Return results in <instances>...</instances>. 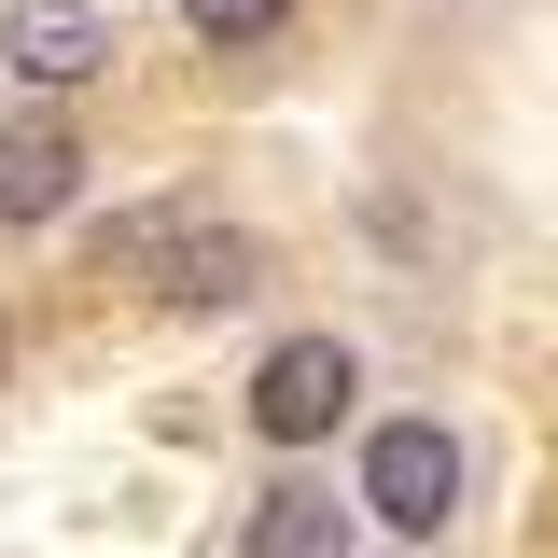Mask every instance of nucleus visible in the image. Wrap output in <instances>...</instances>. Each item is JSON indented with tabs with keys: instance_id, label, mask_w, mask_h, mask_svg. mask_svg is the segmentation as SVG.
Returning <instances> with one entry per match:
<instances>
[{
	"instance_id": "nucleus-1",
	"label": "nucleus",
	"mask_w": 558,
	"mask_h": 558,
	"mask_svg": "<svg viewBox=\"0 0 558 558\" xmlns=\"http://www.w3.org/2000/svg\"><path fill=\"white\" fill-rule=\"evenodd\" d=\"M363 502H377L405 545H433V531L461 517V447H447V418H377V433H363Z\"/></svg>"
},
{
	"instance_id": "nucleus-3",
	"label": "nucleus",
	"mask_w": 558,
	"mask_h": 558,
	"mask_svg": "<svg viewBox=\"0 0 558 558\" xmlns=\"http://www.w3.org/2000/svg\"><path fill=\"white\" fill-rule=\"evenodd\" d=\"M0 57L28 70L43 98H70V84H98V70H112V14H98V0H14Z\"/></svg>"
},
{
	"instance_id": "nucleus-5",
	"label": "nucleus",
	"mask_w": 558,
	"mask_h": 558,
	"mask_svg": "<svg viewBox=\"0 0 558 558\" xmlns=\"http://www.w3.org/2000/svg\"><path fill=\"white\" fill-rule=\"evenodd\" d=\"M168 307H238V293H266V238H238V223H196L182 252H168V279H154Z\"/></svg>"
},
{
	"instance_id": "nucleus-4",
	"label": "nucleus",
	"mask_w": 558,
	"mask_h": 558,
	"mask_svg": "<svg viewBox=\"0 0 558 558\" xmlns=\"http://www.w3.org/2000/svg\"><path fill=\"white\" fill-rule=\"evenodd\" d=\"M84 182V140L70 126H0V223H57Z\"/></svg>"
},
{
	"instance_id": "nucleus-6",
	"label": "nucleus",
	"mask_w": 558,
	"mask_h": 558,
	"mask_svg": "<svg viewBox=\"0 0 558 558\" xmlns=\"http://www.w3.org/2000/svg\"><path fill=\"white\" fill-rule=\"evenodd\" d=\"M252 558H349V502L336 488H266L252 502Z\"/></svg>"
},
{
	"instance_id": "nucleus-9",
	"label": "nucleus",
	"mask_w": 558,
	"mask_h": 558,
	"mask_svg": "<svg viewBox=\"0 0 558 558\" xmlns=\"http://www.w3.org/2000/svg\"><path fill=\"white\" fill-rule=\"evenodd\" d=\"M0 363H14V336H0Z\"/></svg>"
},
{
	"instance_id": "nucleus-8",
	"label": "nucleus",
	"mask_w": 558,
	"mask_h": 558,
	"mask_svg": "<svg viewBox=\"0 0 558 558\" xmlns=\"http://www.w3.org/2000/svg\"><path fill=\"white\" fill-rule=\"evenodd\" d=\"M279 14H293V0H182V28L223 43V57H238V43H279Z\"/></svg>"
},
{
	"instance_id": "nucleus-2",
	"label": "nucleus",
	"mask_w": 558,
	"mask_h": 558,
	"mask_svg": "<svg viewBox=\"0 0 558 558\" xmlns=\"http://www.w3.org/2000/svg\"><path fill=\"white\" fill-rule=\"evenodd\" d=\"M349 391H363V363H349L336 336H279L266 363H252V433L266 447H307V433H336Z\"/></svg>"
},
{
	"instance_id": "nucleus-7",
	"label": "nucleus",
	"mask_w": 558,
	"mask_h": 558,
	"mask_svg": "<svg viewBox=\"0 0 558 558\" xmlns=\"http://www.w3.org/2000/svg\"><path fill=\"white\" fill-rule=\"evenodd\" d=\"M182 238H196V209H112V223H98V279H168V252H182Z\"/></svg>"
}]
</instances>
